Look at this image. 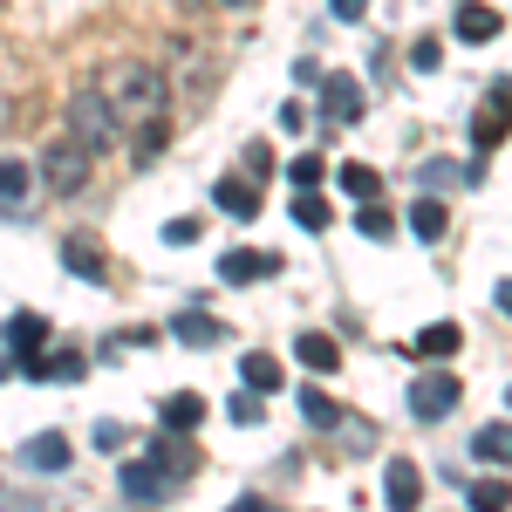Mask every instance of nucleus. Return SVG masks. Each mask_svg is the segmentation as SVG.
I'll return each instance as SVG.
<instances>
[{"label":"nucleus","mask_w":512,"mask_h":512,"mask_svg":"<svg viewBox=\"0 0 512 512\" xmlns=\"http://www.w3.org/2000/svg\"><path fill=\"white\" fill-rule=\"evenodd\" d=\"M103 96H110L123 130H137L130 158H158L164 137H171V117H164L171 110V82H164V69H151V62H110Z\"/></svg>","instance_id":"1"},{"label":"nucleus","mask_w":512,"mask_h":512,"mask_svg":"<svg viewBox=\"0 0 512 512\" xmlns=\"http://www.w3.org/2000/svg\"><path fill=\"white\" fill-rule=\"evenodd\" d=\"M69 130H76L96 158L123 144V123H117V110H110V96H103V82H76V96H69Z\"/></svg>","instance_id":"2"},{"label":"nucleus","mask_w":512,"mask_h":512,"mask_svg":"<svg viewBox=\"0 0 512 512\" xmlns=\"http://www.w3.org/2000/svg\"><path fill=\"white\" fill-rule=\"evenodd\" d=\"M89 164H96V151H89V144H82L76 130H62V137H55V144H48V151H41V185H48V192L55 198H76L82 185H89Z\"/></svg>","instance_id":"3"},{"label":"nucleus","mask_w":512,"mask_h":512,"mask_svg":"<svg viewBox=\"0 0 512 512\" xmlns=\"http://www.w3.org/2000/svg\"><path fill=\"white\" fill-rule=\"evenodd\" d=\"M117 485H123V499H137V506H158V499H171V492H178V478L164 472L151 451H144V458H130V465L117 472Z\"/></svg>","instance_id":"4"},{"label":"nucleus","mask_w":512,"mask_h":512,"mask_svg":"<svg viewBox=\"0 0 512 512\" xmlns=\"http://www.w3.org/2000/svg\"><path fill=\"white\" fill-rule=\"evenodd\" d=\"M506 130H512V82H492L485 103H478V117H472V144L478 151H499Z\"/></svg>","instance_id":"5"},{"label":"nucleus","mask_w":512,"mask_h":512,"mask_svg":"<svg viewBox=\"0 0 512 512\" xmlns=\"http://www.w3.org/2000/svg\"><path fill=\"white\" fill-rule=\"evenodd\" d=\"M458 403H465V390H458V376H451V369H431V376H417V390H410V410H417L424 424L451 417Z\"/></svg>","instance_id":"6"},{"label":"nucleus","mask_w":512,"mask_h":512,"mask_svg":"<svg viewBox=\"0 0 512 512\" xmlns=\"http://www.w3.org/2000/svg\"><path fill=\"white\" fill-rule=\"evenodd\" d=\"M369 110V89L355 76H321V123H362Z\"/></svg>","instance_id":"7"},{"label":"nucleus","mask_w":512,"mask_h":512,"mask_svg":"<svg viewBox=\"0 0 512 512\" xmlns=\"http://www.w3.org/2000/svg\"><path fill=\"white\" fill-rule=\"evenodd\" d=\"M7 349L21 355V369L35 376V362L48 355V321H41V315H14V321H7Z\"/></svg>","instance_id":"8"},{"label":"nucleus","mask_w":512,"mask_h":512,"mask_svg":"<svg viewBox=\"0 0 512 512\" xmlns=\"http://www.w3.org/2000/svg\"><path fill=\"white\" fill-rule=\"evenodd\" d=\"M267 274H280V260L274 253H253V246H233V253L219 260V280H226V287H246V280H267Z\"/></svg>","instance_id":"9"},{"label":"nucleus","mask_w":512,"mask_h":512,"mask_svg":"<svg viewBox=\"0 0 512 512\" xmlns=\"http://www.w3.org/2000/svg\"><path fill=\"white\" fill-rule=\"evenodd\" d=\"M35 164L21 158H0V212H28V198H35Z\"/></svg>","instance_id":"10"},{"label":"nucleus","mask_w":512,"mask_h":512,"mask_svg":"<svg viewBox=\"0 0 512 512\" xmlns=\"http://www.w3.org/2000/svg\"><path fill=\"white\" fill-rule=\"evenodd\" d=\"M451 28H458V41L485 48V41H499V7H485V0H465V7L451 14Z\"/></svg>","instance_id":"11"},{"label":"nucleus","mask_w":512,"mask_h":512,"mask_svg":"<svg viewBox=\"0 0 512 512\" xmlns=\"http://www.w3.org/2000/svg\"><path fill=\"white\" fill-rule=\"evenodd\" d=\"M171 335H178V342H185V349H219V342H233V335H226V321H212V315H178L171 321Z\"/></svg>","instance_id":"12"},{"label":"nucleus","mask_w":512,"mask_h":512,"mask_svg":"<svg viewBox=\"0 0 512 512\" xmlns=\"http://www.w3.org/2000/svg\"><path fill=\"white\" fill-rule=\"evenodd\" d=\"M21 458H28L35 472H69V437H62V431H41V437L21 444Z\"/></svg>","instance_id":"13"},{"label":"nucleus","mask_w":512,"mask_h":512,"mask_svg":"<svg viewBox=\"0 0 512 512\" xmlns=\"http://www.w3.org/2000/svg\"><path fill=\"white\" fill-rule=\"evenodd\" d=\"M383 499H390V506H417V499H424V472H417L410 458H396L390 472H383Z\"/></svg>","instance_id":"14"},{"label":"nucleus","mask_w":512,"mask_h":512,"mask_svg":"<svg viewBox=\"0 0 512 512\" xmlns=\"http://www.w3.org/2000/svg\"><path fill=\"white\" fill-rule=\"evenodd\" d=\"M212 198H219V212H233V219H253V212H260V185H253V178H219Z\"/></svg>","instance_id":"15"},{"label":"nucleus","mask_w":512,"mask_h":512,"mask_svg":"<svg viewBox=\"0 0 512 512\" xmlns=\"http://www.w3.org/2000/svg\"><path fill=\"white\" fill-rule=\"evenodd\" d=\"M294 355L315 369V376H328V369H342V349H335V335H321V328H308V335H294Z\"/></svg>","instance_id":"16"},{"label":"nucleus","mask_w":512,"mask_h":512,"mask_svg":"<svg viewBox=\"0 0 512 512\" xmlns=\"http://www.w3.org/2000/svg\"><path fill=\"white\" fill-rule=\"evenodd\" d=\"M239 383H246V390H260V396H274L280 383H287V369H280L274 355L253 349V355H239Z\"/></svg>","instance_id":"17"},{"label":"nucleus","mask_w":512,"mask_h":512,"mask_svg":"<svg viewBox=\"0 0 512 512\" xmlns=\"http://www.w3.org/2000/svg\"><path fill=\"white\" fill-rule=\"evenodd\" d=\"M62 267L82 274V280H103V246H96V239H82V233H69V239H62Z\"/></svg>","instance_id":"18"},{"label":"nucleus","mask_w":512,"mask_h":512,"mask_svg":"<svg viewBox=\"0 0 512 512\" xmlns=\"http://www.w3.org/2000/svg\"><path fill=\"white\" fill-rule=\"evenodd\" d=\"M151 458H158L164 472L178 478V485H185V478L198 472V458H192V444H178V431H164V437H151Z\"/></svg>","instance_id":"19"},{"label":"nucleus","mask_w":512,"mask_h":512,"mask_svg":"<svg viewBox=\"0 0 512 512\" xmlns=\"http://www.w3.org/2000/svg\"><path fill=\"white\" fill-rule=\"evenodd\" d=\"M35 376H48V383H82V376H89V355L82 349H48L35 362Z\"/></svg>","instance_id":"20"},{"label":"nucleus","mask_w":512,"mask_h":512,"mask_svg":"<svg viewBox=\"0 0 512 512\" xmlns=\"http://www.w3.org/2000/svg\"><path fill=\"white\" fill-rule=\"evenodd\" d=\"M472 458L478 465H512V424H485V431H472Z\"/></svg>","instance_id":"21"},{"label":"nucleus","mask_w":512,"mask_h":512,"mask_svg":"<svg viewBox=\"0 0 512 512\" xmlns=\"http://www.w3.org/2000/svg\"><path fill=\"white\" fill-rule=\"evenodd\" d=\"M458 342H465V328H458V321H431V328H424L410 349L431 355V362H444V355H458Z\"/></svg>","instance_id":"22"},{"label":"nucleus","mask_w":512,"mask_h":512,"mask_svg":"<svg viewBox=\"0 0 512 512\" xmlns=\"http://www.w3.org/2000/svg\"><path fill=\"white\" fill-rule=\"evenodd\" d=\"M294 396H301V417H308L315 431H335V424H342V403L321 390V383H308V390H294Z\"/></svg>","instance_id":"23"},{"label":"nucleus","mask_w":512,"mask_h":512,"mask_svg":"<svg viewBox=\"0 0 512 512\" xmlns=\"http://www.w3.org/2000/svg\"><path fill=\"white\" fill-rule=\"evenodd\" d=\"M198 424H205V403H198L192 390L164 396V431H198Z\"/></svg>","instance_id":"24"},{"label":"nucleus","mask_w":512,"mask_h":512,"mask_svg":"<svg viewBox=\"0 0 512 512\" xmlns=\"http://www.w3.org/2000/svg\"><path fill=\"white\" fill-rule=\"evenodd\" d=\"M335 185H342V192H349L355 205H369V198L383 192V178H376L369 164H342V171H335Z\"/></svg>","instance_id":"25"},{"label":"nucleus","mask_w":512,"mask_h":512,"mask_svg":"<svg viewBox=\"0 0 512 512\" xmlns=\"http://www.w3.org/2000/svg\"><path fill=\"white\" fill-rule=\"evenodd\" d=\"M328 219H335V212H328L321 192H294V226H301V233H328Z\"/></svg>","instance_id":"26"},{"label":"nucleus","mask_w":512,"mask_h":512,"mask_svg":"<svg viewBox=\"0 0 512 512\" xmlns=\"http://www.w3.org/2000/svg\"><path fill=\"white\" fill-rule=\"evenodd\" d=\"M444 226H451V212H444L437 198H417V205H410V233L417 239H444Z\"/></svg>","instance_id":"27"},{"label":"nucleus","mask_w":512,"mask_h":512,"mask_svg":"<svg viewBox=\"0 0 512 512\" xmlns=\"http://www.w3.org/2000/svg\"><path fill=\"white\" fill-rule=\"evenodd\" d=\"M321 178H328V164H321V158H315V151H301V158L287 164V185H294V192H315Z\"/></svg>","instance_id":"28"},{"label":"nucleus","mask_w":512,"mask_h":512,"mask_svg":"<svg viewBox=\"0 0 512 512\" xmlns=\"http://www.w3.org/2000/svg\"><path fill=\"white\" fill-rule=\"evenodd\" d=\"M355 233H362V239H390V233H396V219L383 212V205H376V198H369V205L355 212Z\"/></svg>","instance_id":"29"},{"label":"nucleus","mask_w":512,"mask_h":512,"mask_svg":"<svg viewBox=\"0 0 512 512\" xmlns=\"http://www.w3.org/2000/svg\"><path fill=\"white\" fill-rule=\"evenodd\" d=\"M465 499H472L478 512H499V506H506V499H512V485H506V478H478V485H472V492H465Z\"/></svg>","instance_id":"30"},{"label":"nucleus","mask_w":512,"mask_h":512,"mask_svg":"<svg viewBox=\"0 0 512 512\" xmlns=\"http://www.w3.org/2000/svg\"><path fill=\"white\" fill-rule=\"evenodd\" d=\"M226 410H233V424H239V431H253V424H260V396H233Z\"/></svg>","instance_id":"31"},{"label":"nucleus","mask_w":512,"mask_h":512,"mask_svg":"<svg viewBox=\"0 0 512 512\" xmlns=\"http://www.w3.org/2000/svg\"><path fill=\"white\" fill-rule=\"evenodd\" d=\"M410 62H417V69H437V62H444V41H437V35H424L417 48H410Z\"/></svg>","instance_id":"32"},{"label":"nucleus","mask_w":512,"mask_h":512,"mask_svg":"<svg viewBox=\"0 0 512 512\" xmlns=\"http://www.w3.org/2000/svg\"><path fill=\"white\" fill-rule=\"evenodd\" d=\"M198 239V219H171V226H164V246H192Z\"/></svg>","instance_id":"33"},{"label":"nucleus","mask_w":512,"mask_h":512,"mask_svg":"<svg viewBox=\"0 0 512 512\" xmlns=\"http://www.w3.org/2000/svg\"><path fill=\"white\" fill-rule=\"evenodd\" d=\"M280 130H287V137H294V130H308V110H301V103H287V110H280Z\"/></svg>","instance_id":"34"},{"label":"nucleus","mask_w":512,"mask_h":512,"mask_svg":"<svg viewBox=\"0 0 512 512\" xmlns=\"http://www.w3.org/2000/svg\"><path fill=\"white\" fill-rule=\"evenodd\" d=\"M246 171H274V151L267 144H246Z\"/></svg>","instance_id":"35"},{"label":"nucleus","mask_w":512,"mask_h":512,"mask_svg":"<svg viewBox=\"0 0 512 512\" xmlns=\"http://www.w3.org/2000/svg\"><path fill=\"white\" fill-rule=\"evenodd\" d=\"M328 7H335V14H342V21H355V14H362V7H369V0H328Z\"/></svg>","instance_id":"36"},{"label":"nucleus","mask_w":512,"mask_h":512,"mask_svg":"<svg viewBox=\"0 0 512 512\" xmlns=\"http://www.w3.org/2000/svg\"><path fill=\"white\" fill-rule=\"evenodd\" d=\"M499 308H506V315H512V280H506V287H499Z\"/></svg>","instance_id":"37"},{"label":"nucleus","mask_w":512,"mask_h":512,"mask_svg":"<svg viewBox=\"0 0 512 512\" xmlns=\"http://www.w3.org/2000/svg\"><path fill=\"white\" fill-rule=\"evenodd\" d=\"M219 7H246V0H219Z\"/></svg>","instance_id":"38"}]
</instances>
